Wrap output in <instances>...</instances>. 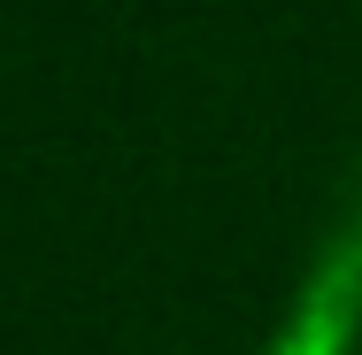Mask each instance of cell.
Masks as SVG:
<instances>
[{"instance_id":"obj_1","label":"cell","mask_w":362,"mask_h":355,"mask_svg":"<svg viewBox=\"0 0 362 355\" xmlns=\"http://www.w3.org/2000/svg\"><path fill=\"white\" fill-rule=\"evenodd\" d=\"M355 340H362V154L332 193V216L308 247V271L293 286L278 332L255 355H355Z\"/></svg>"}]
</instances>
